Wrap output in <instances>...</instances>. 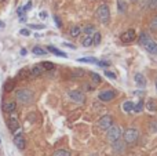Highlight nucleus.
I'll return each instance as SVG.
<instances>
[{
  "label": "nucleus",
  "mask_w": 157,
  "mask_h": 156,
  "mask_svg": "<svg viewBox=\"0 0 157 156\" xmlns=\"http://www.w3.org/2000/svg\"><path fill=\"white\" fill-rule=\"evenodd\" d=\"M15 98L21 104H30L33 101V93L29 88H19L15 91Z\"/></svg>",
  "instance_id": "1"
},
{
  "label": "nucleus",
  "mask_w": 157,
  "mask_h": 156,
  "mask_svg": "<svg viewBox=\"0 0 157 156\" xmlns=\"http://www.w3.org/2000/svg\"><path fill=\"white\" fill-rule=\"evenodd\" d=\"M97 18L99 19L102 24H108L110 19V11H109L108 4H101L97 10Z\"/></svg>",
  "instance_id": "2"
},
{
  "label": "nucleus",
  "mask_w": 157,
  "mask_h": 156,
  "mask_svg": "<svg viewBox=\"0 0 157 156\" xmlns=\"http://www.w3.org/2000/svg\"><path fill=\"white\" fill-rule=\"evenodd\" d=\"M108 141L109 142H116V141L120 140V137H121V130H120V127L117 126H112L108 129Z\"/></svg>",
  "instance_id": "3"
},
{
  "label": "nucleus",
  "mask_w": 157,
  "mask_h": 156,
  "mask_svg": "<svg viewBox=\"0 0 157 156\" xmlns=\"http://www.w3.org/2000/svg\"><path fill=\"white\" fill-rule=\"evenodd\" d=\"M138 137H139L138 130H136L135 127H130V129H127L124 133V142L134 144L136 140H138Z\"/></svg>",
  "instance_id": "4"
},
{
  "label": "nucleus",
  "mask_w": 157,
  "mask_h": 156,
  "mask_svg": "<svg viewBox=\"0 0 157 156\" xmlns=\"http://www.w3.org/2000/svg\"><path fill=\"white\" fill-rule=\"evenodd\" d=\"M68 96H69V98L73 102H76V104H84V102H86V96H84V93H81V91H78V90L69 91Z\"/></svg>",
  "instance_id": "5"
},
{
  "label": "nucleus",
  "mask_w": 157,
  "mask_h": 156,
  "mask_svg": "<svg viewBox=\"0 0 157 156\" xmlns=\"http://www.w3.org/2000/svg\"><path fill=\"white\" fill-rule=\"evenodd\" d=\"M116 97V91L114 90H103L98 94V98L101 99L102 102H109Z\"/></svg>",
  "instance_id": "6"
},
{
  "label": "nucleus",
  "mask_w": 157,
  "mask_h": 156,
  "mask_svg": "<svg viewBox=\"0 0 157 156\" xmlns=\"http://www.w3.org/2000/svg\"><path fill=\"white\" fill-rule=\"evenodd\" d=\"M98 126L102 130H108L109 127H112L113 126V119H112V116H109V115L102 116V118L98 120Z\"/></svg>",
  "instance_id": "7"
},
{
  "label": "nucleus",
  "mask_w": 157,
  "mask_h": 156,
  "mask_svg": "<svg viewBox=\"0 0 157 156\" xmlns=\"http://www.w3.org/2000/svg\"><path fill=\"white\" fill-rule=\"evenodd\" d=\"M135 37H136V32L134 29H128V30H125L124 33L121 35V41L123 43H131V41H134L135 40Z\"/></svg>",
  "instance_id": "8"
},
{
  "label": "nucleus",
  "mask_w": 157,
  "mask_h": 156,
  "mask_svg": "<svg viewBox=\"0 0 157 156\" xmlns=\"http://www.w3.org/2000/svg\"><path fill=\"white\" fill-rule=\"evenodd\" d=\"M7 124H8V129H10L11 133H15L17 130L19 129V122H18V119H17L15 116H11V118L8 119Z\"/></svg>",
  "instance_id": "9"
},
{
  "label": "nucleus",
  "mask_w": 157,
  "mask_h": 156,
  "mask_svg": "<svg viewBox=\"0 0 157 156\" xmlns=\"http://www.w3.org/2000/svg\"><path fill=\"white\" fill-rule=\"evenodd\" d=\"M15 108H17V102L14 101V99L3 102V111H4V112H7V113L14 112V111H15Z\"/></svg>",
  "instance_id": "10"
},
{
  "label": "nucleus",
  "mask_w": 157,
  "mask_h": 156,
  "mask_svg": "<svg viewBox=\"0 0 157 156\" xmlns=\"http://www.w3.org/2000/svg\"><path fill=\"white\" fill-rule=\"evenodd\" d=\"M14 145H15L19 151H21V149H24L25 148V138L22 137L21 134L15 135V138H14Z\"/></svg>",
  "instance_id": "11"
},
{
  "label": "nucleus",
  "mask_w": 157,
  "mask_h": 156,
  "mask_svg": "<svg viewBox=\"0 0 157 156\" xmlns=\"http://www.w3.org/2000/svg\"><path fill=\"white\" fill-rule=\"evenodd\" d=\"M43 72H44L43 66H41V65H35L32 69H30V76L39 77V76H41V75H43Z\"/></svg>",
  "instance_id": "12"
},
{
  "label": "nucleus",
  "mask_w": 157,
  "mask_h": 156,
  "mask_svg": "<svg viewBox=\"0 0 157 156\" xmlns=\"http://www.w3.org/2000/svg\"><path fill=\"white\" fill-rule=\"evenodd\" d=\"M145 49H146L147 53H150V54H157V41H155L152 39V40L145 46Z\"/></svg>",
  "instance_id": "13"
},
{
  "label": "nucleus",
  "mask_w": 157,
  "mask_h": 156,
  "mask_svg": "<svg viewBox=\"0 0 157 156\" xmlns=\"http://www.w3.org/2000/svg\"><path fill=\"white\" fill-rule=\"evenodd\" d=\"M135 83H136V86H139V87H142L144 88L145 86H146V79H145V76L142 73H136L135 75Z\"/></svg>",
  "instance_id": "14"
},
{
  "label": "nucleus",
  "mask_w": 157,
  "mask_h": 156,
  "mask_svg": "<svg viewBox=\"0 0 157 156\" xmlns=\"http://www.w3.org/2000/svg\"><path fill=\"white\" fill-rule=\"evenodd\" d=\"M152 40V37H150V35L149 33H146V32H142L141 35H139V43L142 44V46H146L147 43H149V41Z\"/></svg>",
  "instance_id": "15"
},
{
  "label": "nucleus",
  "mask_w": 157,
  "mask_h": 156,
  "mask_svg": "<svg viewBox=\"0 0 157 156\" xmlns=\"http://www.w3.org/2000/svg\"><path fill=\"white\" fill-rule=\"evenodd\" d=\"M47 51L52 53V54L58 55V57H63V58H66V57H68V55H66V53L61 51V50H58L57 47H54V46H48V47H47Z\"/></svg>",
  "instance_id": "16"
},
{
  "label": "nucleus",
  "mask_w": 157,
  "mask_h": 156,
  "mask_svg": "<svg viewBox=\"0 0 157 156\" xmlns=\"http://www.w3.org/2000/svg\"><path fill=\"white\" fill-rule=\"evenodd\" d=\"M145 107H146V109L149 111V112H156L157 111V102L155 101V99H147V102L145 104Z\"/></svg>",
  "instance_id": "17"
},
{
  "label": "nucleus",
  "mask_w": 157,
  "mask_h": 156,
  "mask_svg": "<svg viewBox=\"0 0 157 156\" xmlns=\"http://www.w3.org/2000/svg\"><path fill=\"white\" fill-rule=\"evenodd\" d=\"M81 32H83L81 26H78V25H75V26L71 28V30H69V35H71L72 37H78Z\"/></svg>",
  "instance_id": "18"
},
{
  "label": "nucleus",
  "mask_w": 157,
  "mask_h": 156,
  "mask_svg": "<svg viewBox=\"0 0 157 156\" xmlns=\"http://www.w3.org/2000/svg\"><path fill=\"white\" fill-rule=\"evenodd\" d=\"M14 87H15V80H14V79L7 80V82L4 83V91H7V93L13 91V90H14Z\"/></svg>",
  "instance_id": "19"
},
{
  "label": "nucleus",
  "mask_w": 157,
  "mask_h": 156,
  "mask_svg": "<svg viewBox=\"0 0 157 156\" xmlns=\"http://www.w3.org/2000/svg\"><path fill=\"white\" fill-rule=\"evenodd\" d=\"M121 108H123V111L124 112H132L134 111V102H131V101H125L124 104L121 105Z\"/></svg>",
  "instance_id": "20"
},
{
  "label": "nucleus",
  "mask_w": 157,
  "mask_h": 156,
  "mask_svg": "<svg viewBox=\"0 0 157 156\" xmlns=\"http://www.w3.org/2000/svg\"><path fill=\"white\" fill-rule=\"evenodd\" d=\"M81 44H83V47L92 46V35H86L84 36V39L81 40Z\"/></svg>",
  "instance_id": "21"
},
{
  "label": "nucleus",
  "mask_w": 157,
  "mask_h": 156,
  "mask_svg": "<svg viewBox=\"0 0 157 156\" xmlns=\"http://www.w3.org/2000/svg\"><path fill=\"white\" fill-rule=\"evenodd\" d=\"M117 10H119V13H125L127 11V3L124 2V0H117Z\"/></svg>",
  "instance_id": "22"
},
{
  "label": "nucleus",
  "mask_w": 157,
  "mask_h": 156,
  "mask_svg": "<svg viewBox=\"0 0 157 156\" xmlns=\"http://www.w3.org/2000/svg\"><path fill=\"white\" fill-rule=\"evenodd\" d=\"M32 53L33 54H36V55H46L47 50L43 49V47H40V46H36V47H33L32 49Z\"/></svg>",
  "instance_id": "23"
},
{
  "label": "nucleus",
  "mask_w": 157,
  "mask_h": 156,
  "mask_svg": "<svg viewBox=\"0 0 157 156\" xmlns=\"http://www.w3.org/2000/svg\"><path fill=\"white\" fill-rule=\"evenodd\" d=\"M83 33H86V35H94L95 33V26L94 25H87V26L83 28Z\"/></svg>",
  "instance_id": "24"
},
{
  "label": "nucleus",
  "mask_w": 157,
  "mask_h": 156,
  "mask_svg": "<svg viewBox=\"0 0 157 156\" xmlns=\"http://www.w3.org/2000/svg\"><path fill=\"white\" fill-rule=\"evenodd\" d=\"M41 66H43V69L44 71H52V69H54V64L52 62H50V61H44V62H41L40 64Z\"/></svg>",
  "instance_id": "25"
},
{
  "label": "nucleus",
  "mask_w": 157,
  "mask_h": 156,
  "mask_svg": "<svg viewBox=\"0 0 157 156\" xmlns=\"http://www.w3.org/2000/svg\"><path fill=\"white\" fill-rule=\"evenodd\" d=\"M144 107H145V102L144 101H142V99H141V101H139L138 102V104H134V112H136V113H139V112H142V111H144Z\"/></svg>",
  "instance_id": "26"
},
{
  "label": "nucleus",
  "mask_w": 157,
  "mask_h": 156,
  "mask_svg": "<svg viewBox=\"0 0 157 156\" xmlns=\"http://www.w3.org/2000/svg\"><path fill=\"white\" fill-rule=\"evenodd\" d=\"M99 43H101V33L99 32H95L94 35H92V44L98 46Z\"/></svg>",
  "instance_id": "27"
},
{
  "label": "nucleus",
  "mask_w": 157,
  "mask_h": 156,
  "mask_svg": "<svg viewBox=\"0 0 157 156\" xmlns=\"http://www.w3.org/2000/svg\"><path fill=\"white\" fill-rule=\"evenodd\" d=\"M78 62H92V64H97L98 60L94 57H87V58H78Z\"/></svg>",
  "instance_id": "28"
},
{
  "label": "nucleus",
  "mask_w": 157,
  "mask_h": 156,
  "mask_svg": "<svg viewBox=\"0 0 157 156\" xmlns=\"http://www.w3.org/2000/svg\"><path fill=\"white\" fill-rule=\"evenodd\" d=\"M54 156H71V152L66 149H58L54 152Z\"/></svg>",
  "instance_id": "29"
},
{
  "label": "nucleus",
  "mask_w": 157,
  "mask_h": 156,
  "mask_svg": "<svg viewBox=\"0 0 157 156\" xmlns=\"http://www.w3.org/2000/svg\"><path fill=\"white\" fill-rule=\"evenodd\" d=\"M28 76H30V71H26V69H22V71H19V73H18L19 79H26Z\"/></svg>",
  "instance_id": "30"
},
{
  "label": "nucleus",
  "mask_w": 157,
  "mask_h": 156,
  "mask_svg": "<svg viewBox=\"0 0 157 156\" xmlns=\"http://www.w3.org/2000/svg\"><path fill=\"white\" fill-rule=\"evenodd\" d=\"M91 79H92V82L95 83V84H99L101 82H102V79H101V76L98 73H95V72H92L91 73Z\"/></svg>",
  "instance_id": "31"
},
{
  "label": "nucleus",
  "mask_w": 157,
  "mask_h": 156,
  "mask_svg": "<svg viewBox=\"0 0 157 156\" xmlns=\"http://www.w3.org/2000/svg\"><path fill=\"white\" fill-rule=\"evenodd\" d=\"M147 7L150 10H157V0H149V6Z\"/></svg>",
  "instance_id": "32"
},
{
  "label": "nucleus",
  "mask_w": 157,
  "mask_h": 156,
  "mask_svg": "<svg viewBox=\"0 0 157 156\" xmlns=\"http://www.w3.org/2000/svg\"><path fill=\"white\" fill-rule=\"evenodd\" d=\"M150 28H152L153 30H157V17L152 19V22H150Z\"/></svg>",
  "instance_id": "33"
},
{
  "label": "nucleus",
  "mask_w": 157,
  "mask_h": 156,
  "mask_svg": "<svg viewBox=\"0 0 157 156\" xmlns=\"http://www.w3.org/2000/svg\"><path fill=\"white\" fill-rule=\"evenodd\" d=\"M105 76H108L109 79H116V73H113L110 71H105Z\"/></svg>",
  "instance_id": "34"
},
{
  "label": "nucleus",
  "mask_w": 157,
  "mask_h": 156,
  "mask_svg": "<svg viewBox=\"0 0 157 156\" xmlns=\"http://www.w3.org/2000/svg\"><path fill=\"white\" fill-rule=\"evenodd\" d=\"M97 64L101 66V68H106V66H109V62H106V61H98Z\"/></svg>",
  "instance_id": "35"
},
{
  "label": "nucleus",
  "mask_w": 157,
  "mask_h": 156,
  "mask_svg": "<svg viewBox=\"0 0 157 156\" xmlns=\"http://www.w3.org/2000/svg\"><path fill=\"white\" fill-rule=\"evenodd\" d=\"M54 19H55V24H57V26H58V28H61V26H62V22H61V19L58 18L57 15L54 17Z\"/></svg>",
  "instance_id": "36"
},
{
  "label": "nucleus",
  "mask_w": 157,
  "mask_h": 156,
  "mask_svg": "<svg viewBox=\"0 0 157 156\" xmlns=\"http://www.w3.org/2000/svg\"><path fill=\"white\" fill-rule=\"evenodd\" d=\"M150 126H152V130H155V131L157 133V120L152 122V124H150Z\"/></svg>",
  "instance_id": "37"
},
{
  "label": "nucleus",
  "mask_w": 157,
  "mask_h": 156,
  "mask_svg": "<svg viewBox=\"0 0 157 156\" xmlns=\"http://www.w3.org/2000/svg\"><path fill=\"white\" fill-rule=\"evenodd\" d=\"M21 35H24V36H29V30H28V29H21Z\"/></svg>",
  "instance_id": "38"
},
{
  "label": "nucleus",
  "mask_w": 157,
  "mask_h": 156,
  "mask_svg": "<svg viewBox=\"0 0 157 156\" xmlns=\"http://www.w3.org/2000/svg\"><path fill=\"white\" fill-rule=\"evenodd\" d=\"M30 26L33 28V29H43V25H30Z\"/></svg>",
  "instance_id": "39"
},
{
  "label": "nucleus",
  "mask_w": 157,
  "mask_h": 156,
  "mask_svg": "<svg viewBox=\"0 0 157 156\" xmlns=\"http://www.w3.org/2000/svg\"><path fill=\"white\" fill-rule=\"evenodd\" d=\"M30 7H32V2H29V3H28V4L24 7V10H29Z\"/></svg>",
  "instance_id": "40"
},
{
  "label": "nucleus",
  "mask_w": 157,
  "mask_h": 156,
  "mask_svg": "<svg viewBox=\"0 0 157 156\" xmlns=\"http://www.w3.org/2000/svg\"><path fill=\"white\" fill-rule=\"evenodd\" d=\"M65 46H66V47H71V49H76L73 44H69V43H65Z\"/></svg>",
  "instance_id": "41"
},
{
  "label": "nucleus",
  "mask_w": 157,
  "mask_h": 156,
  "mask_svg": "<svg viewBox=\"0 0 157 156\" xmlns=\"http://www.w3.org/2000/svg\"><path fill=\"white\" fill-rule=\"evenodd\" d=\"M46 15H47L46 13H40V17H41V18H46Z\"/></svg>",
  "instance_id": "42"
},
{
  "label": "nucleus",
  "mask_w": 157,
  "mask_h": 156,
  "mask_svg": "<svg viewBox=\"0 0 157 156\" xmlns=\"http://www.w3.org/2000/svg\"><path fill=\"white\" fill-rule=\"evenodd\" d=\"M21 54H22V55H25V54H26V50L22 49V50H21Z\"/></svg>",
  "instance_id": "43"
},
{
  "label": "nucleus",
  "mask_w": 157,
  "mask_h": 156,
  "mask_svg": "<svg viewBox=\"0 0 157 156\" xmlns=\"http://www.w3.org/2000/svg\"><path fill=\"white\" fill-rule=\"evenodd\" d=\"M4 26V24H3V22H0V28H3Z\"/></svg>",
  "instance_id": "44"
},
{
  "label": "nucleus",
  "mask_w": 157,
  "mask_h": 156,
  "mask_svg": "<svg viewBox=\"0 0 157 156\" xmlns=\"http://www.w3.org/2000/svg\"><path fill=\"white\" fill-rule=\"evenodd\" d=\"M131 2H132V3H136V2H138V0H131Z\"/></svg>",
  "instance_id": "45"
},
{
  "label": "nucleus",
  "mask_w": 157,
  "mask_h": 156,
  "mask_svg": "<svg viewBox=\"0 0 157 156\" xmlns=\"http://www.w3.org/2000/svg\"><path fill=\"white\" fill-rule=\"evenodd\" d=\"M156 91H157V80H156Z\"/></svg>",
  "instance_id": "46"
},
{
  "label": "nucleus",
  "mask_w": 157,
  "mask_h": 156,
  "mask_svg": "<svg viewBox=\"0 0 157 156\" xmlns=\"http://www.w3.org/2000/svg\"><path fill=\"white\" fill-rule=\"evenodd\" d=\"M0 2H6V0H0Z\"/></svg>",
  "instance_id": "47"
}]
</instances>
